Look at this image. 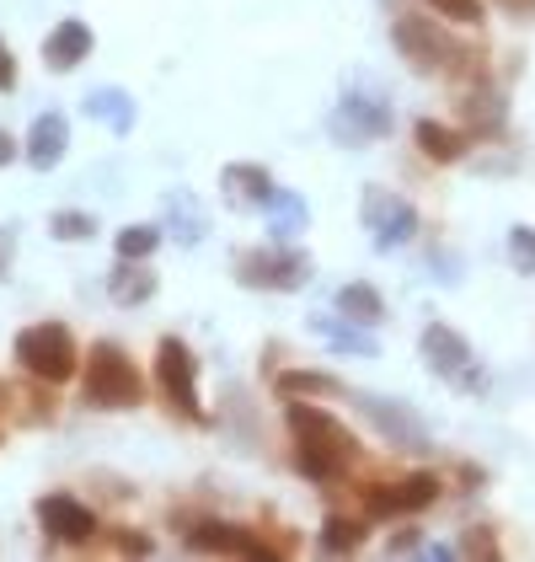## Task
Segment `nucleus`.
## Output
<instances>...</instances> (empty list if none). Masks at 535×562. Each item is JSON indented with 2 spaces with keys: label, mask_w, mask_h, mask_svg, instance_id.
Returning <instances> with one entry per match:
<instances>
[{
  "label": "nucleus",
  "mask_w": 535,
  "mask_h": 562,
  "mask_svg": "<svg viewBox=\"0 0 535 562\" xmlns=\"http://www.w3.org/2000/svg\"><path fill=\"white\" fill-rule=\"evenodd\" d=\"M76 359H81V348H76L65 322H38V327H22L16 333V364L33 381H44V386L70 381L76 375Z\"/></svg>",
  "instance_id": "20e7f679"
},
{
  "label": "nucleus",
  "mask_w": 535,
  "mask_h": 562,
  "mask_svg": "<svg viewBox=\"0 0 535 562\" xmlns=\"http://www.w3.org/2000/svg\"><path fill=\"white\" fill-rule=\"evenodd\" d=\"M354 407L375 424V429L386 434L391 445H401V450H423L429 445V434H423V424L401 407V402H380V396H369V391H354Z\"/></svg>",
  "instance_id": "ddd939ff"
},
{
  "label": "nucleus",
  "mask_w": 535,
  "mask_h": 562,
  "mask_svg": "<svg viewBox=\"0 0 535 562\" xmlns=\"http://www.w3.org/2000/svg\"><path fill=\"white\" fill-rule=\"evenodd\" d=\"M48 225H54V236H59V241H91V231H96V220L81 215V210H59Z\"/></svg>",
  "instance_id": "a878e982"
},
{
  "label": "nucleus",
  "mask_w": 535,
  "mask_h": 562,
  "mask_svg": "<svg viewBox=\"0 0 535 562\" xmlns=\"http://www.w3.org/2000/svg\"><path fill=\"white\" fill-rule=\"evenodd\" d=\"M358 215L369 225V236H375V247L386 252V247H401L412 231H418V210L391 193V188H364V204H358Z\"/></svg>",
  "instance_id": "9d476101"
},
{
  "label": "nucleus",
  "mask_w": 535,
  "mask_h": 562,
  "mask_svg": "<svg viewBox=\"0 0 535 562\" xmlns=\"http://www.w3.org/2000/svg\"><path fill=\"white\" fill-rule=\"evenodd\" d=\"M38 525H44L54 541H65V547H87L91 536H96V515H91L81 498H70V493L38 498Z\"/></svg>",
  "instance_id": "f8f14e48"
},
{
  "label": "nucleus",
  "mask_w": 535,
  "mask_h": 562,
  "mask_svg": "<svg viewBox=\"0 0 535 562\" xmlns=\"http://www.w3.org/2000/svg\"><path fill=\"white\" fill-rule=\"evenodd\" d=\"M358 541H364V519L354 515H327V525H321V552L327 558H343V552H358Z\"/></svg>",
  "instance_id": "4be33fe9"
},
{
  "label": "nucleus",
  "mask_w": 535,
  "mask_h": 562,
  "mask_svg": "<svg viewBox=\"0 0 535 562\" xmlns=\"http://www.w3.org/2000/svg\"><path fill=\"white\" fill-rule=\"evenodd\" d=\"M5 402H11V386H5V381H0V413H5Z\"/></svg>",
  "instance_id": "f704fd0d"
},
{
  "label": "nucleus",
  "mask_w": 535,
  "mask_h": 562,
  "mask_svg": "<svg viewBox=\"0 0 535 562\" xmlns=\"http://www.w3.org/2000/svg\"><path fill=\"white\" fill-rule=\"evenodd\" d=\"M81 396L91 407H107V413H124L145 402V375L134 370V359L118 344H91L87 348V375H81Z\"/></svg>",
  "instance_id": "f03ea898"
},
{
  "label": "nucleus",
  "mask_w": 535,
  "mask_h": 562,
  "mask_svg": "<svg viewBox=\"0 0 535 562\" xmlns=\"http://www.w3.org/2000/svg\"><path fill=\"white\" fill-rule=\"evenodd\" d=\"M316 333H321L332 348H343V353H375V338L354 333L349 322H327V316H316Z\"/></svg>",
  "instance_id": "b1692460"
},
{
  "label": "nucleus",
  "mask_w": 535,
  "mask_h": 562,
  "mask_svg": "<svg viewBox=\"0 0 535 562\" xmlns=\"http://www.w3.org/2000/svg\"><path fill=\"white\" fill-rule=\"evenodd\" d=\"M412 139H418V150H423L429 161H440V167L460 161L466 145H471L466 130H449V124H434V119H418V124H412Z\"/></svg>",
  "instance_id": "f3484780"
},
{
  "label": "nucleus",
  "mask_w": 535,
  "mask_h": 562,
  "mask_svg": "<svg viewBox=\"0 0 535 562\" xmlns=\"http://www.w3.org/2000/svg\"><path fill=\"white\" fill-rule=\"evenodd\" d=\"M220 193L236 204V210H268L273 204V177H268V167H252V161H230L220 172Z\"/></svg>",
  "instance_id": "4468645a"
},
{
  "label": "nucleus",
  "mask_w": 535,
  "mask_h": 562,
  "mask_svg": "<svg viewBox=\"0 0 535 562\" xmlns=\"http://www.w3.org/2000/svg\"><path fill=\"white\" fill-rule=\"evenodd\" d=\"M284 424H289V439H295V467L311 482H338L358 461V439L343 429V418L316 407L311 396H295L284 407Z\"/></svg>",
  "instance_id": "f257e3e1"
},
{
  "label": "nucleus",
  "mask_w": 535,
  "mask_h": 562,
  "mask_svg": "<svg viewBox=\"0 0 535 562\" xmlns=\"http://www.w3.org/2000/svg\"><path fill=\"white\" fill-rule=\"evenodd\" d=\"M11 161H16V139L0 130V167H11Z\"/></svg>",
  "instance_id": "2f4dec72"
},
{
  "label": "nucleus",
  "mask_w": 535,
  "mask_h": 562,
  "mask_svg": "<svg viewBox=\"0 0 535 562\" xmlns=\"http://www.w3.org/2000/svg\"><path fill=\"white\" fill-rule=\"evenodd\" d=\"M161 247V231L156 225H129V231H118V258H150Z\"/></svg>",
  "instance_id": "393cba45"
},
{
  "label": "nucleus",
  "mask_w": 535,
  "mask_h": 562,
  "mask_svg": "<svg viewBox=\"0 0 535 562\" xmlns=\"http://www.w3.org/2000/svg\"><path fill=\"white\" fill-rule=\"evenodd\" d=\"M236 279L247 290H306L311 284V258L289 252V247H263V252H241L236 258Z\"/></svg>",
  "instance_id": "0eeeda50"
},
{
  "label": "nucleus",
  "mask_w": 535,
  "mask_h": 562,
  "mask_svg": "<svg viewBox=\"0 0 535 562\" xmlns=\"http://www.w3.org/2000/svg\"><path fill=\"white\" fill-rule=\"evenodd\" d=\"M423 364H429L440 381H449L455 391H482L488 386V375H482V364H477L471 344H466L455 327H445V322H429V327H423Z\"/></svg>",
  "instance_id": "39448f33"
},
{
  "label": "nucleus",
  "mask_w": 535,
  "mask_h": 562,
  "mask_svg": "<svg viewBox=\"0 0 535 562\" xmlns=\"http://www.w3.org/2000/svg\"><path fill=\"white\" fill-rule=\"evenodd\" d=\"M498 5H509V11H535V0H498Z\"/></svg>",
  "instance_id": "72a5a7b5"
},
{
  "label": "nucleus",
  "mask_w": 535,
  "mask_h": 562,
  "mask_svg": "<svg viewBox=\"0 0 535 562\" xmlns=\"http://www.w3.org/2000/svg\"><path fill=\"white\" fill-rule=\"evenodd\" d=\"M187 547L193 552H215V558H284L278 547H268L263 530H241V525H225V519H198L187 530Z\"/></svg>",
  "instance_id": "1a4fd4ad"
},
{
  "label": "nucleus",
  "mask_w": 535,
  "mask_h": 562,
  "mask_svg": "<svg viewBox=\"0 0 535 562\" xmlns=\"http://www.w3.org/2000/svg\"><path fill=\"white\" fill-rule=\"evenodd\" d=\"M16 87V59H11V44L0 38V91Z\"/></svg>",
  "instance_id": "7c9ffc66"
},
{
  "label": "nucleus",
  "mask_w": 535,
  "mask_h": 562,
  "mask_svg": "<svg viewBox=\"0 0 535 562\" xmlns=\"http://www.w3.org/2000/svg\"><path fill=\"white\" fill-rule=\"evenodd\" d=\"M5 262H11V231H0V273H5Z\"/></svg>",
  "instance_id": "473e14b6"
},
{
  "label": "nucleus",
  "mask_w": 535,
  "mask_h": 562,
  "mask_svg": "<svg viewBox=\"0 0 535 562\" xmlns=\"http://www.w3.org/2000/svg\"><path fill=\"white\" fill-rule=\"evenodd\" d=\"M509 258H514V273H531L535 279V231L531 225H514V231H509Z\"/></svg>",
  "instance_id": "bb28decb"
},
{
  "label": "nucleus",
  "mask_w": 535,
  "mask_h": 562,
  "mask_svg": "<svg viewBox=\"0 0 535 562\" xmlns=\"http://www.w3.org/2000/svg\"><path fill=\"white\" fill-rule=\"evenodd\" d=\"M429 11H440V16H449V22H482V0H429Z\"/></svg>",
  "instance_id": "cd10ccee"
},
{
  "label": "nucleus",
  "mask_w": 535,
  "mask_h": 562,
  "mask_svg": "<svg viewBox=\"0 0 535 562\" xmlns=\"http://www.w3.org/2000/svg\"><path fill=\"white\" fill-rule=\"evenodd\" d=\"M65 145H70V124L59 119V113H44L33 130H27V145H22V156L48 172V167H59V156H65Z\"/></svg>",
  "instance_id": "dca6fc26"
},
{
  "label": "nucleus",
  "mask_w": 535,
  "mask_h": 562,
  "mask_svg": "<svg viewBox=\"0 0 535 562\" xmlns=\"http://www.w3.org/2000/svg\"><path fill=\"white\" fill-rule=\"evenodd\" d=\"M91 48H96V38H91L87 22L65 16V22H59V27H54V33L44 38V59H48V70H76Z\"/></svg>",
  "instance_id": "2eb2a0df"
},
{
  "label": "nucleus",
  "mask_w": 535,
  "mask_h": 562,
  "mask_svg": "<svg viewBox=\"0 0 535 562\" xmlns=\"http://www.w3.org/2000/svg\"><path fill=\"white\" fill-rule=\"evenodd\" d=\"M306 220H311V210H306V199L300 193H273V204H268V225H273V236L278 241H289V236H300L306 231Z\"/></svg>",
  "instance_id": "aec40b11"
},
{
  "label": "nucleus",
  "mask_w": 535,
  "mask_h": 562,
  "mask_svg": "<svg viewBox=\"0 0 535 562\" xmlns=\"http://www.w3.org/2000/svg\"><path fill=\"white\" fill-rule=\"evenodd\" d=\"M460 552H466V558H498V541H492L488 530H466V536H460Z\"/></svg>",
  "instance_id": "c85d7f7f"
},
{
  "label": "nucleus",
  "mask_w": 535,
  "mask_h": 562,
  "mask_svg": "<svg viewBox=\"0 0 535 562\" xmlns=\"http://www.w3.org/2000/svg\"><path fill=\"white\" fill-rule=\"evenodd\" d=\"M87 113H91V119H102L113 134H129L134 130V97H129V91H118V87H96V91H91Z\"/></svg>",
  "instance_id": "6ab92c4d"
},
{
  "label": "nucleus",
  "mask_w": 535,
  "mask_h": 562,
  "mask_svg": "<svg viewBox=\"0 0 535 562\" xmlns=\"http://www.w3.org/2000/svg\"><path fill=\"white\" fill-rule=\"evenodd\" d=\"M391 130V108L380 102V97H343L338 102V113H332V134L343 139V145H369V139H380V134Z\"/></svg>",
  "instance_id": "9b49d317"
},
{
  "label": "nucleus",
  "mask_w": 535,
  "mask_h": 562,
  "mask_svg": "<svg viewBox=\"0 0 535 562\" xmlns=\"http://www.w3.org/2000/svg\"><path fill=\"white\" fill-rule=\"evenodd\" d=\"M364 493V515L369 519H401V515H418L440 498V476L434 472H412L401 482H369L358 487Z\"/></svg>",
  "instance_id": "6e6552de"
},
{
  "label": "nucleus",
  "mask_w": 535,
  "mask_h": 562,
  "mask_svg": "<svg viewBox=\"0 0 535 562\" xmlns=\"http://www.w3.org/2000/svg\"><path fill=\"white\" fill-rule=\"evenodd\" d=\"M391 44H397V54L418 70V76H434V70H449V59H460V48L449 44L445 33L429 22V16H397L391 22Z\"/></svg>",
  "instance_id": "423d86ee"
},
{
  "label": "nucleus",
  "mask_w": 535,
  "mask_h": 562,
  "mask_svg": "<svg viewBox=\"0 0 535 562\" xmlns=\"http://www.w3.org/2000/svg\"><path fill=\"white\" fill-rule=\"evenodd\" d=\"M107 295L118 305H139L156 295V273L150 268H139V258H118V268H113V279H107Z\"/></svg>",
  "instance_id": "a211bd4d"
},
{
  "label": "nucleus",
  "mask_w": 535,
  "mask_h": 562,
  "mask_svg": "<svg viewBox=\"0 0 535 562\" xmlns=\"http://www.w3.org/2000/svg\"><path fill=\"white\" fill-rule=\"evenodd\" d=\"M273 391L284 402H295V396H332V391H343V386L332 375H321V370H284V375H273Z\"/></svg>",
  "instance_id": "5701e85b"
},
{
  "label": "nucleus",
  "mask_w": 535,
  "mask_h": 562,
  "mask_svg": "<svg viewBox=\"0 0 535 562\" xmlns=\"http://www.w3.org/2000/svg\"><path fill=\"white\" fill-rule=\"evenodd\" d=\"M113 552H129V558H150L156 547H150L145 536H129V530H118V536H113Z\"/></svg>",
  "instance_id": "c756f323"
},
{
  "label": "nucleus",
  "mask_w": 535,
  "mask_h": 562,
  "mask_svg": "<svg viewBox=\"0 0 535 562\" xmlns=\"http://www.w3.org/2000/svg\"><path fill=\"white\" fill-rule=\"evenodd\" d=\"M156 391H161V402L178 413L182 424H193V429L209 424V413L198 402V359H193V348L182 338H161L156 344Z\"/></svg>",
  "instance_id": "7ed1b4c3"
},
{
  "label": "nucleus",
  "mask_w": 535,
  "mask_h": 562,
  "mask_svg": "<svg viewBox=\"0 0 535 562\" xmlns=\"http://www.w3.org/2000/svg\"><path fill=\"white\" fill-rule=\"evenodd\" d=\"M338 311L358 322V327H375V322H386V301L369 290V284H343L338 290Z\"/></svg>",
  "instance_id": "412c9836"
}]
</instances>
